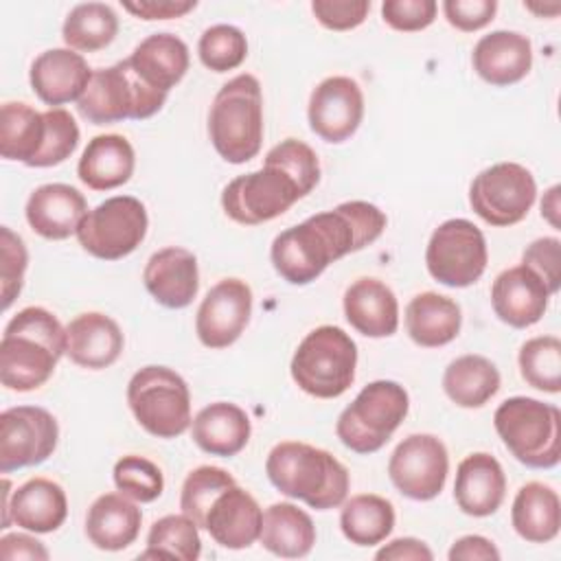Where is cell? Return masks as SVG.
<instances>
[{"label":"cell","instance_id":"11","mask_svg":"<svg viewBox=\"0 0 561 561\" xmlns=\"http://www.w3.org/2000/svg\"><path fill=\"white\" fill-rule=\"evenodd\" d=\"M147 228L145 204L131 195H116L85 213L77 228V241L96 259L118 261L142 243Z\"/></svg>","mask_w":561,"mask_h":561},{"label":"cell","instance_id":"19","mask_svg":"<svg viewBox=\"0 0 561 561\" xmlns=\"http://www.w3.org/2000/svg\"><path fill=\"white\" fill-rule=\"evenodd\" d=\"M550 296L546 283L524 263L500 272L491 287L495 316L513 329L537 324L548 309Z\"/></svg>","mask_w":561,"mask_h":561},{"label":"cell","instance_id":"18","mask_svg":"<svg viewBox=\"0 0 561 561\" xmlns=\"http://www.w3.org/2000/svg\"><path fill=\"white\" fill-rule=\"evenodd\" d=\"M68 515V497L61 484L48 478H31L11 491V482L2 480V526L11 524L31 533H53Z\"/></svg>","mask_w":561,"mask_h":561},{"label":"cell","instance_id":"1","mask_svg":"<svg viewBox=\"0 0 561 561\" xmlns=\"http://www.w3.org/2000/svg\"><path fill=\"white\" fill-rule=\"evenodd\" d=\"M386 215L370 202H342L316 213L274 237L270 259L289 285H309L331 263L375 243L386 230Z\"/></svg>","mask_w":561,"mask_h":561},{"label":"cell","instance_id":"5","mask_svg":"<svg viewBox=\"0 0 561 561\" xmlns=\"http://www.w3.org/2000/svg\"><path fill=\"white\" fill-rule=\"evenodd\" d=\"M504 447L530 469H552L561 460V412L552 403L511 397L493 414Z\"/></svg>","mask_w":561,"mask_h":561},{"label":"cell","instance_id":"8","mask_svg":"<svg viewBox=\"0 0 561 561\" xmlns=\"http://www.w3.org/2000/svg\"><path fill=\"white\" fill-rule=\"evenodd\" d=\"M164 101L167 92L147 85L129 61L123 59L110 68L92 70V79L77 101V110L85 121L107 125L125 118H149L162 110Z\"/></svg>","mask_w":561,"mask_h":561},{"label":"cell","instance_id":"54","mask_svg":"<svg viewBox=\"0 0 561 561\" xmlns=\"http://www.w3.org/2000/svg\"><path fill=\"white\" fill-rule=\"evenodd\" d=\"M447 557L449 561H497L500 550L482 535H465L449 548Z\"/></svg>","mask_w":561,"mask_h":561},{"label":"cell","instance_id":"10","mask_svg":"<svg viewBox=\"0 0 561 561\" xmlns=\"http://www.w3.org/2000/svg\"><path fill=\"white\" fill-rule=\"evenodd\" d=\"M305 191L278 162L267 160L261 169L230 180L221 193L224 213L241 226H259L287 213Z\"/></svg>","mask_w":561,"mask_h":561},{"label":"cell","instance_id":"48","mask_svg":"<svg viewBox=\"0 0 561 561\" xmlns=\"http://www.w3.org/2000/svg\"><path fill=\"white\" fill-rule=\"evenodd\" d=\"M438 4L434 0H386L381 4L383 22L403 33L427 28L436 18Z\"/></svg>","mask_w":561,"mask_h":561},{"label":"cell","instance_id":"26","mask_svg":"<svg viewBox=\"0 0 561 561\" xmlns=\"http://www.w3.org/2000/svg\"><path fill=\"white\" fill-rule=\"evenodd\" d=\"M123 331L105 313H79L66 327V355L81 368L103 370L112 366L123 353Z\"/></svg>","mask_w":561,"mask_h":561},{"label":"cell","instance_id":"47","mask_svg":"<svg viewBox=\"0 0 561 561\" xmlns=\"http://www.w3.org/2000/svg\"><path fill=\"white\" fill-rule=\"evenodd\" d=\"M522 263L530 267L548 287L550 294L559 291L561 285V241L557 237H539L526 245Z\"/></svg>","mask_w":561,"mask_h":561},{"label":"cell","instance_id":"12","mask_svg":"<svg viewBox=\"0 0 561 561\" xmlns=\"http://www.w3.org/2000/svg\"><path fill=\"white\" fill-rule=\"evenodd\" d=\"M489 252L482 230L469 219H447L430 237L425 265L434 280L447 287H469L486 270Z\"/></svg>","mask_w":561,"mask_h":561},{"label":"cell","instance_id":"40","mask_svg":"<svg viewBox=\"0 0 561 561\" xmlns=\"http://www.w3.org/2000/svg\"><path fill=\"white\" fill-rule=\"evenodd\" d=\"M517 362L522 379L528 386L550 394L561 392V342L557 335L526 340L519 348Z\"/></svg>","mask_w":561,"mask_h":561},{"label":"cell","instance_id":"37","mask_svg":"<svg viewBox=\"0 0 561 561\" xmlns=\"http://www.w3.org/2000/svg\"><path fill=\"white\" fill-rule=\"evenodd\" d=\"M342 535L355 546H377L394 528V506L375 493H359L342 502Z\"/></svg>","mask_w":561,"mask_h":561},{"label":"cell","instance_id":"29","mask_svg":"<svg viewBox=\"0 0 561 561\" xmlns=\"http://www.w3.org/2000/svg\"><path fill=\"white\" fill-rule=\"evenodd\" d=\"M136 167L131 142L121 134L94 136L77 164L79 180L92 191H112L129 182Z\"/></svg>","mask_w":561,"mask_h":561},{"label":"cell","instance_id":"35","mask_svg":"<svg viewBox=\"0 0 561 561\" xmlns=\"http://www.w3.org/2000/svg\"><path fill=\"white\" fill-rule=\"evenodd\" d=\"M46 138L44 112L22 101H7L0 110V156L26 167L39 156Z\"/></svg>","mask_w":561,"mask_h":561},{"label":"cell","instance_id":"46","mask_svg":"<svg viewBox=\"0 0 561 561\" xmlns=\"http://www.w3.org/2000/svg\"><path fill=\"white\" fill-rule=\"evenodd\" d=\"M267 160L278 162L283 169H287L296 182L300 184V188L305 191V195H309L316 184L320 182V162L316 151L296 138H285L278 145H274L267 156Z\"/></svg>","mask_w":561,"mask_h":561},{"label":"cell","instance_id":"27","mask_svg":"<svg viewBox=\"0 0 561 561\" xmlns=\"http://www.w3.org/2000/svg\"><path fill=\"white\" fill-rule=\"evenodd\" d=\"M344 316L366 337H388L399 329V302L394 291L379 278H357L344 291Z\"/></svg>","mask_w":561,"mask_h":561},{"label":"cell","instance_id":"28","mask_svg":"<svg viewBox=\"0 0 561 561\" xmlns=\"http://www.w3.org/2000/svg\"><path fill=\"white\" fill-rule=\"evenodd\" d=\"M140 524L142 513L131 497L123 493H103L88 508L85 537L99 550L118 552L136 541Z\"/></svg>","mask_w":561,"mask_h":561},{"label":"cell","instance_id":"30","mask_svg":"<svg viewBox=\"0 0 561 561\" xmlns=\"http://www.w3.org/2000/svg\"><path fill=\"white\" fill-rule=\"evenodd\" d=\"M250 434L248 414L237 403L228 401H215L202 408L191 421L193 443L210 456H237L248 445Z\"/></svg>","mask_w":561,"mask_h":561},{"label":"cell","instance_id":"55","mask_svg":"<svg viewBox=\"0 0 561 561\" xmlns=\"http://www.w3.org/2000/svg\"><path fill=\"white\" fill-rule=\"evenodd\" d=\"M559 186H552L541 199V217H546L552 228H559Z\"/></svg>","mask_w":561,"mask_h":561},{"label":"cell","instance_id":"45","mask_svg":"<svg viewBox=\"0 0 561 561\" xmlns=\"http://www.w3.org/2000/svg\"><path fill=\"white\" fill-rule=\"evenodd\" d=\"M0 296L2 309H9L22 291L28 252L22 237L15 234L9 226L0 228Z\"/></svg>","mask_w":561,"mask_h":561},{"label":"cell","instance_id":"43","mask_svg":"<svg viewBox=\"0 0 561 561\" xmlns=\"http://www.w3.org/2000/svg\"><path fill=\"white\" fill-rule=\"evenodd\" d=\"M114 484L134 502H153L162 495L164 478L156 462L145 456L129 454L114 465Z\"/></svg>","mask_w":561,"mask_h":561},{"label":"cell","instance_id":"38","mask_svg":"<svg viewBox=\"0 0 561 561\" xmlns=\"http://www.w3.org/2000/svg\"><path fill=\"white\" fill-rule=\"evenodd\" d=\"M118 33V18L105 2L77 4L64 20L61 37L68 48L81 53H96L114 42Z\"/></svg>","mask_w":561,"mask_h":561},{"label":"cell","instance_id":"17","mask_svg":"<svg viewBox=\"0 0 561 561\" xmlns=\"http://www.w3.org/2000/svg\"><path fill=\"white\" fill-rule=\"evenodd\" d=\"M307 118L311 131L324 142L337 145L348 140L364 118V94L359 83L342 75L322 79L309 96Z\"/></svg>","mask_w":561,"mask_h":561},{"label":"cell","instance_id":"13","mask_svg":"<svg viewBox=\"0 0 561 561\" xmlns=\"http://www.w3.org/2000/svg\"><path fill=\"white\" fill-rule=\"evenodd\" d=\"M537 182L533 173L517 162H497L480 171L469 186L473 213L495 228L519 224L533 208Z\"/></svg>","mask_w":561,"mask_h":561},{"label":"cell","instance_id":"2","mask_svg":"<svg viewBox=\"0 0 561 561\" xmlns=\"http://www.w3.org/2000/svg\"><path fill=\"white\" fill-rule=\"evenodd\" d=\"M66 355V327L44 307H24L0 340V381L15 392L44 386Z\"/></svg>","mask_w":561,"mask_h":561},{"label":"cell","instance_id":"31","mask_svg":"<svg viewBox=\"0 0 561 561\" xmlns=\"http://www.w3.org/2000/svg\"><path fill=\"white\" fill-rule=\"evenodd\" d=\"M127 61L147 85L169 94L188 70V46L173 33H153L134 48Z\"/></svg>","mask_w":561,"mask_h":561},{"label":"cell","instance_id":"49","mask_svg":"<svg viewBox=\"0 0 561 561\" xmlns=\"http://www.w3.org/2000/svg\"><path fill=\"white\" fill-rule=\"evenodd\" d=\"M311 11L316 20L331 31H351L359 26L368 11V0H313Z\"/></svg>","mask_w":561,"mask_h":561},{"label":"cell","instance_id":"6","mask_svg":"<svg viewBox=\"0 0 561 561\" xmlns=\"http://www.w3.org/2000/svg\"><path fill=\"white\" fill-rule=\"evenodd\" d=\"M357 346L353 337L333 324L309 331L291 357V379L316 399H335L355 381Z\"/></svg>","mask_w":561,"mask_h":561},{"label":"cell","instance_id":"34","mask_svg":"<svg viewBox=\"0 0 561 561\" xmlns=\"http://www.w3.org/2000/svg\"><path fill=\"white\" fill-rule=\"evenodd\" d=\"M261 546L283 559L307 557L316 543V526L311 517L291 502H276L263 513Z\"/></svg>","mask_w":561,"mask_h":561},{"label":"cell","instance_id":"15","mask_svg":"<svg viewBox=\"0 0 561 561\" xmlns=\"http://www.w3.org/2000/svg\"><path fill=\"white\" fill-rule=\"evenodd\" d=\"M59 440L57 419L37 405H15L0 414V471L33 467L53 456Z\"/></svg>","mask_w":561,"mask_h":561},{"label":"cell","instance_id":"3","mask_svg":"<svg viewBox=\"0 0 561 561\" xmlns=\"http://www.w3.org/2000/svg\"><path fill=\"white\" fill-rule=\"evenodd\" d=\"M265 473L283 495L302 500L316 511L342 506L351 484L346 467L333 454L298 440L274 445Z\"/></svg>","mask_w":561,"mask_h":561},{"label":"cell","instance_id":"39","mask_svg":"<svg viewBox=\"0 0 561 561\" xmlns=\"http://www.w3.org/2000/svg\"><path fill=\"white\" fill-rule=\"evenodd\" d=\"M199 526L188 515H164L156 519L147 535V550L140 559L197 561L202 554Z\"/></svg>","mask_w":561,"mask_h":561},{"label":"cell","instance_id":"23","mask_svg":"<svg viewBox=\"0 0 561 561\" xmlns=\"http://www.w3.org/2000/svg\"><path fill=\"white\" fill-rule=\"evenodd\" d=\"M261 524L263 511L259 502L245 489L232 484L215 497L206 515L204 530H208L221 548L243 550L259 539Z\"/></svg>","mask_w":561,"mask_h":561},{"label":"cell","instance_id":"4","mask_svg":"<svg viewBox=\"0 0 561 561\" xmlns=\"http://www.w3.org/2000/svg\"><path fill=\"white\" fill-rule=\"evenodd\" d=\"M208 136L230 164L256 158L263 145V94L254 75L241 72L219 88L208 112Z\"/></svg>","mask_w":561,"mask_h":561},{"label":"cell","instance_id":"42","mask_svg":"<svg viewBox=\"0 0 561 561\" xmlns=\"http://www.w3.org/2000/svg\"><path fill=\"white\" fill-rule=\"evenodd\" d=\"M197 55L208 70L228 72L245 61L248 39L243 31L232 24H215L202 33Z\"/></svg>","mask_w":561,"mask_h":561},{"label":"cell","instance_id":"24","mask_svg":"<svg viewBox=\"0 0 561 561\" xmlns=\"http://www.w3.org/2000/svg\"><path fill=\"white\" fill-rule=\"evenodd\" d=\"M471 64L482 81L497 88L513 85L533 68V44L517 31H491L473 46Z\"/></svg>","mask_w":561,"mask_h":561},{"label":"cell","instance_id":"44","mask_svg":"<svg viewBox=\"0 0 561 561\" xmlns=\"http://www.w3.org/2000/svg\"><path fill=\"white\" fill-rule=\"evenodd\" d=\"M44 121H46V138L39 156L31 164L35 169L61 164L75 153L79 145V125L68 110L50 107L44 112Z\"/></svg>","mask_w":561,"mask_h":561},{"label":"cell","instance_id":"9","mask_svg":"<svg viewBox=\"0 0 561 561\" xmlns=\"http://www.w3.org/2000/svg\"><path fill=\"white\" fill-rule=\"evenodd\" d=\"M127 403L138 425L156 438H175L191 427V392L167 366H145L127 383Z\"/></svg>","mask_w":561,"mask_h":561},{"label":"cell","instance_id":"36","mask_svg":"<svg viewBox=\"0 0 561 561\" xmlns=\"http://www.w3.org/2000/svg\"><path fill=\"white\" fill-rule=\"evenodd\" d=\"M445 394L460 408H482L500 390V370L482 355H462L443 373Z\"/></svg>","mask_w":561,"mask_h":561},{"label":"cell","instance_id":"50","mask_svg":"<svg viewBox=\"0 0 561 561\" xmlns=\"http://www.w3.org/2000/svg\"><path fill=\"white\" fill-rule=\"evenodd\" d=\"M497 11L495 0H445L443 2V13L447 22L462 31V33H473L484 28Z\"/></svg>","mask_w":561,"mask_h":561},{"label":"cell","instance_id":"22","mask_svg":"<svg viewBox=\"0 0 561 561\" xmlns=\"http://www.w3.org/2000/svg\"><path fill=\"white\" fill-rule=\"evenodd\" d=\"M85 213V197L75 186L61 182L37 186L28 195L24 208L31 230L50 241H61L77 234Z\"/></svg>","mask_w":561,"mask_h":561},{"label":"cell","instance_id":"32","mask_svg":"<svg viewBox=\"0 0 561 561\" xmlns=\"http://www.w3.org/2000/svg\"><path fill=\"white\" fill-rule=\"evenodd\" d=\"M460 305L436 291L416 294L405 307V331L423 348H438L460 333Z\"/></svg>","mask_w":561,"mask_h":561},{"label":"cell","instance_id":"52","mask_svg":"<svg viewBox=\"0 0 561 561\" xmlns=\"http://www.w3.org/2000/svg\"><path fill=\"white\" fill-rule=\"evenodd\" d=\"M50 554L42 541H37L31 535L24 533H7L0 537V559L13 561V559H35L46 561Z\"/></svg>","mask_w":561,"mask_h":561},{"label":"cell","instance_id":"16","mask_svg":"<svg viewBox=\"0 0 561 561\" xmlns=\"http://www.w3.org/2000/svg\"><path fill=\"white\" fill-rule=\"evenodd\" d=\"M252 316V289L241 278H224L204 296L195 333L206 348H226L245 331Z\"/></svg>","mask_w":561,"mask_h":561},{"label":"cell","instance_id":"20","mask_svg":"<svg viewBox=\"0 0 561 561\" xmlns=\"http://www.w3.org/2000/svg\"><path fill=\"white\" fill-rule=\"evenodd\" d=\"M92 79V70L81 53L72 48H50L39 53L28 72L37 99L50 107L79 101Z\"/></svg>","mask_w":561,"mask_h":561},{"label":"cell","instance_id":"51","mask_svg":"<svg viewBox=\"0 0 561 561\" xmlns=\"http://www.w3.org/2000/svg\"><path fill=\"white\" fill-rule=\"evenodd\" d=\"M197 7L195 0H138L123 2V9L140 20H171L182 18Z\"/></svg>","mask_w":561,"mask_h":561},{"label":"cell","instance_id":"25","mask_svg":"<svg viewBox=\"0 0 561 561\" xmlns=\"http://www.w3.org/2000/svg\"><path fill=\"white\" fill-rule=\"evenodd\" d=\"M506 495V476L495 456L486 451L469 454L460 460L454 482V500L465 515L489 517Z\"/></svg>","mask_w":561,"mask_h":561},{"label":"cell","instance_id":"53","mask_svg":"<svg viewBox=\"0 0 561 561\" xmlns=\"http://www.w3.org/2000/svg\"><path fill=\"white\" fill-rule=\"evenodd\" d=\"M375 559L379 561H432L434 552L425 541L414 537H399L377 550Z\"/></svg>","mask_w":561,"mask_h":561},{"label":"cell","instance_id":"21","mask_svg":"<svg viewBox=\"0 0 561 561\" xmlns=\"http://www.w3.org/2000/svg\"><path fill=\"white\" fill-rule=\"evenodd\" d=\"M142 283L153 300L167 309H184L199 289L197 259L191 250L169 245L153 252L142 270Z\"/></svg>","mask_w":561,"mask_h":561},{"label":"cell","instance_id":"14","mask_svg":"<svg viewBox=\"0 0 561 561\" xmlns=\"http://www.w3.org/2000/svg\"><path fill=\"white\" fill-rule=\"evenodd\" d=\"M447 473L449 454L434 434H410L394 447L388 460V476L394 489L419 502L434 500L443 491Z\"/></svg>","mask_w":561,"mask_h":561},{"label":"cell","instance_id":"33","mask_svg":"<svg viewBox=\"0 0 561 561\" xmlns=\"http://www.w3.org/2000/svg\"><path fill=\"white\" fill-rule=\"evenodd\" d=\"M511 524L515 533L530 543H548L561 528V502L552 486L526 482L513 500Z\"/></svg>","mask_w":561,"mask_h":561},{"label":"cell","instance_id":"7","mask_svg":"<svg viewBox=\"0 0 561 561\" xmlns=\"http://www.w3.org/2000/svg\"><path fill=\"white\" fill-rule=\"evenodd\" d=\"M410 410L405 388L390 379H377L359 390L351 405L342 410L335 434L355 454L379 451L403 423Z\"/></svg>","mask_w":561,"mask_h":561},{"label":"cell","instance_id":"41","mask_svg":"<svg viewBox=\"0 0 561 561\" xmlns=\"http://www.w3.org/2000/svg\"><path fill=\"white\" fill-rule=\"evenodd\" d=\"M232 484H237L234 478L221 467L202 465V467L193 469L182 484V493H180L182 513L188 515L199 528H204L206 515H208L215 497Z\"/></svg>","mask_w":561,"mask_h":561}]
</instances>
